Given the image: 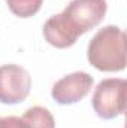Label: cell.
Segmentation results:
<instances>
[{
  "instance_id": "1",
  "label": "cell",
  "mask_w": 127,
  "mask_h": 128,
  "mask_svg": "<svg viewBox=\"0 0 127 128\" xmlns=\"http://www.w3.org/2000/svg\"><path fill=\"white\" fill-rule=\"evenodd\" d=\"M87 58L102 72H120L126 67V34L115 26H106L88 43Z\"/></svg>"
},
{
  "instance_id": "2",
  "label": "cell",
  "mask_w": 127,
  "mask_h": 128,
  "mask_svg": "<svg viewBox=\"0 0 127 128\" xmlns=\"http://www.w3.org/2000/svg\"><path fill=\"white\" fill-rule=\"evenodd\" d=\"M127 82L120 78L103 79L96 86L91 104L96 115L103 119H112L124 113Z\"/></svg>"
},
{
  "instance_id": "3",
  "label": "cell",
  "mask_w": 127,
  "mask_h": 128,
  "mask_svg": "<svg viewBox=\"0 0 127 128\" xmlns=\"http://www.w3.org/2000/svg\"><path fill=\"white\" fill-rule=\"evenodd\" d=\"M106 0H72L61 12L79 36L96 27L106 14Z\"/></svg>"
},
{
  "instance_id": "4",
  "label": "cell",
  "mask_w": 127,
  "mask_h": 128,
  "mask_svg": "<svg viewBox=\"0 0 127 128\" xmlns=\"http://www.w3.org/2000/svg\"><path fill=\"white\" fill-rule=\"evenodd\" d=\"M32 88L29 72L17 64L0 66V103L17 104L24 101Z\"/></svg>"
},
{
  "instance_id": "5",
  "label": "cell",
  "mask_w": 127,
  "mask_h": 128,
  "mask_svg": "<svg viewBox=\"0 0 127 128\" xmlns=\"http://www.w3.org/2000/svg\"><path fill=\"white\" fill-rule=\"evenodd\" d=\"M93 78L85 72H75L58 79L51 91V96L58 104H73L81 101L90 92Z\"/></svg>"
},
{
  "instance_id": "6",
  "label": "cell",
  "mask_w": 127,
  "mask_h": 128,
  "mask_svg": "<svg viewBox=\"0 0 127 128\" xmlns=\"http://www.w3.org/2000/svg\"><path fill=\"white\" fill-rule=\"evenodd\" d=\"M43 37L49 45L63 49L72 46L79 37V34L70 27L63 14H58L46 20L43 26Z\"/></svg>"
},
{
  "instance_id": "7",
  "label": "cell",
  "mask_w": 127,
  "mask_h": 128,
  "mask_svg": "<svg viewBox=\"0 0 127 128\" xmlns=\"http://www.w3.org/2000/svg\"><path fill=\"white\" fill-rule=\"evenodd\" d=\"M23 119L27 122L29 128H55V122L51 112L40 106L27 109L23 115Z\"/></svg>"
},
{
  "instance_id": "8",
  "label": "cell",
  "mask_w": 127,
  "mask_h": 128,
  "mask_svg": "<svg viewBox=\"0 0 127 128\" xmlns=\"http://www.w3.org/2000/svg\"><path fill=\"white\" fill-rule=\"evenodd\" d=\"M42 2L43 0H6L9 10L20 18L33 16L40 9Z\"/></svg>"
},
{
  "instance_id": "9",
  "label": "cell",
  "mask_w": 127,
  "mask_h": 128,
  "mask_svg": "<svg viewBox=\"0 0 127 128\" xmlns=\"http://www.w3.org/2000/svg\"><path fill=\"white\" fill-rule=\"evenodd\" d=\"M0 128H29V125L23 118L5 116V118H0Z\"/></svg>"
}]
</instances>
